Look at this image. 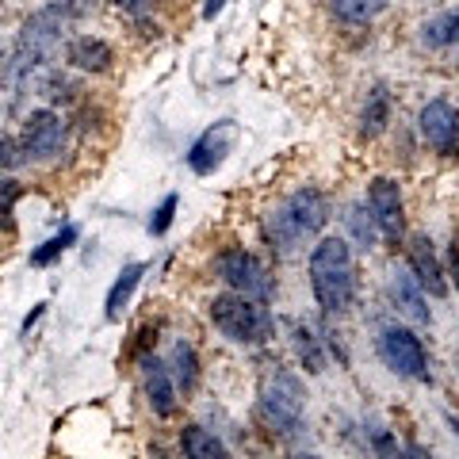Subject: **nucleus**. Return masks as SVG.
<instances>
[{
  "mask_svg": "<svg viewBox=\"0 0 459 459\" xmlns=\"http://www.w3.org/2000/svg\"><path fill=\"white\" fill-rule=\"evenodd\" d=\"M77 238H81V230H77L74 222L62 226L57 234H50L47 241H42V246L31 249V268H50L65 249H74V246H77Z\"/></svg>",
  "mask_w": 459,
  "mask_h": 459,
  "instance_id": "obj_23",
  "label": "nucleus"
},
{
  "mask_svg": "<svg viewBox=\"0 0 459 459\" xmlns=\"http://www.w3.org/2000/svg\"><path fill=\"white\" fill-rule=\"evenodd\" d=\"M418 131L429 150L440 157H459V108L448 100H429L418 111Z\"/></svg>",
  "mask_w": 459,
  "mask_h": 459,
  "instance_id": "obj_10",
  "label": "nucleus"
},
{
  "mask_svg": "<svg viewBox=\"0 0 459 459\" xmlns=\"http://www.w3.org/2000/svg\"><path fill=\"white\" fill-rule=\"evenodd\" d=\"M391 111H394L391 89L386 84H371L360 108V138H379L386 131V123H391Z\"/></svg>",
  "mask_w": 459,
  "mask_h": 459,
  "instance_id": "obj_16",
  "label": "nucleus"
},
{
  "mask_svg": "<svg viewBox=\"0 0 459 459\" xmlns=\"http://www.w3.org/2000/svg\"><path fill=\"white\" fill-rule=\"evenodd\" d=\"M238 138H241V126L234 119H219L192 142L188 153H184V161H188V169L195 177H214V172L226 165V157L234 153Z\"/></svg>",
  "mask_w": 459,
  "mask_h": 459,
  "instance_id": "obj_8",
  "label": "nucleus"
},
{
  "mask_svg": "<svg viewBox=\"0 0 459 459\" xmlns=\"http://www.w3.org/2000/svg\"><path fill=\"white\" fill-rule=\"evenodd\" d=\"M65 146V119L50 108H39L23 119V153L31 161H50Z\"/></svg>",
  "mask_w": 459,
  "mask_h": 459,
  "instance_id": "obj_11",
  "label": "nucleus"
},
{
  "mask_svg": "<svg viewBox=\"0 0 459 459\" xmlns=\"http://www.w3.org/2000/svg\"><path fill=\"white\" fill-rule=\"evenodd\" d=\"M421 42L425 47H437V50L455 47L459 42V8H448V12H440V16H433V20H425L421 23Z\"/></svg>",
  "mask_w": 459,
  "mask_h": 459,
  "instance_id": "obj_22",
  "label": "nucleus"
},
{
  "mask_svg": "<svg viewBox=\"0 0 459 459\" xmlns=\"http://www.w3.org/2000/svg\"><path fill=\"white\" fill-rule=\"evenodd\" d=\"M371 219L379 226V238H386L391 246H398L402 234H406V204H402V188L391 177H376L368 184V199Z\"/></svg>",
  "mask_w": 459,
  "mask_h": 459,
  "instance_id": "obj_9",
  "label": "nucleus"
},
{
  "mask_svg": "<svg viewBox=\"0 0 459 459\" xmlns=\"http://www.w3.org/2000/svg\"><path fill=\"white\" fill-rule=\"evenodd\" d=\"M410 272L421 280V287L433 299H444L448 295V280H444V264H440V256L433 249V238L429 234H418L410 241Z\"/></svg>",
  "mask_w": 459,
  "mask_h": 459,
  "instance_id": "obj_14",
  "label": "nucleus"
},
{
  "mask_svg": "<svg viewBox=\"0 0 459 459\" xmlns=\"http://www.w3.org/2000/svg\"><path fill=\"white\" fill-rule=\"evenodd\" d=\"M42 314H47V303H39V307H35L31 314H27V318H23V325H20V333H23V337L31 333V329H35V322L42 318Z\"/></svg>",
  "mask_w": 459,
  "mask_h": 459,
  "instance_id": "obj_29",
  "label": "nucleus"
},
{
  "mask_svg": "<svg viewBox=\"0 0 459 459\" xmlns=\"http://www.w3.org/2000/svg\"><path fill=\"white\" fill-rule=\"evenodd\" d=\"M391 303L402 318H410L413 325H429L433 322V310H429V291L421 287V280L406 268H394L391 272Z\"/></svg>",
  "mask_w": 459,
  "mask_h": 459,
  "instance_id": "obj_13",
  "label": "nucleus"
},
{
  "mask_svg": "<svg viewBox=\"0 0 459 459\" xmlns=\"http://www.w3.org/2000/svg\"><path fill=\"white\" fill-rule=\"evenodd\" d=\"M146 268H150V264L134 261V264H126L119 276H115L111 291H108V303H104L108 322H119V318H123V310H126V303H131V295L138 291V283H142V276H146Z\"/></svg>",
  "mask_w": 459,
  "mask_h": 459,
  "instance_id": "obj_17",
  "label": "nucleus"
},
{
  "mask_svg": "<svg viewBox=\"0 0 459 459\" xmlns=\"http://www.w3.org/2000/svg\"><path fill=\"white\" fill-rule=\"evenodd\" d=\"M344 226H349V234H352V241L360 249H376L379 226H376V219H371V207L368 204H352L349 211H344Z\"/></svg>",
  "mask_w": 459,
  "mask_h": 459,
  "instance_id": "obj_24",
  "label": "nucleus"
},
{
  "mask_svg": "<svg viewBox=\"0 0 459 459\" xmlns=\"http://www.w3.org/2000/svg\"><path fill=\"white\" fill-rule=\"evenodd\" d=\"M386 4H391V0H329V16L349 23V27H364L376 16H383Z\"/></svg>",
  "mask_w": 459,
  "mask_h": 459,
  "instance_id": "obj_21",
  "label": "nucleus"
},
{
  "mask_svg": "<svg viewBox=\"0 0 459 459\" xmlns=\"http://www.w3.org/2000/svg\"><path fill=\"white\" fill-rule=\"evenodd\" d=\"M180 452L188 459H226V444L211 429L188 425V429H180Z\"/></svg>",
  "mask_w": 459,
  "mask_h": 459,
  "instance_id": "obj_20",
  "label": "nucleus"
},
{
  "mask_svg": "<svg viewBox=\"0 0 459 459\" xmlns=\"http://www.w3.org/2000/svg\"><path fill=\"white\" fill-rule=\"evenodd\" d=\"M376 349H379V360L394 371L398 379H413V383H429V352L421 337L406 325H383L379 337H376Z\"/></svg>",
  "mask_w": 459,
  "mask_h": 459,
  "instance_id": "obj_7",
  "label": "nucleus"
},
{
  "mask_svg": "<svg viewBox=\"0 0 459 459\" xmlns=\"http://www.w3.org/2000/svg\"><path fill=\"white\" fill-rule=\"evenodd\" d=\"M65 62L81 69V74H108L115 62V50L96 35H77V39H69V47H65Z\"/></svg>",
  "mask_w": 459,
  "mask_h": 459,
  "instance_id": "obj_15",
  "label": "nucleus"
},
{
  "mask_svg": "<svg viewBox=\"0 0 459 459\" xmlns=\"http://www.w3.org/2000/svg\"><path fill=\"white\" fill-rule=\"evenodd\" d=\"M325 222H329V199H325L322 188L307 184V188L291 192L276 211L268 214L264 238H268L272 253H276L280 261H287V256H295L307 241L318 238L325 230Z\"/></svg>",
  "mask_w": 459,
  "mask_h": 459,
  "instance_id": "obj_3",
  "label": "nucleus"
},
{
  "mask_svg": "<svg viewBox=\"0 0 459 459\" xmlns=\"http://www.w3.org/2000/svg\"><path fill=\"white\" fill-rule=\"evenodd\" d=\"M211 325L230 341V344H246V349H261L276 337V314L268 310L261 299H249L241 291H226L211 299Z\"/></svg>",
  "mask_w": 459,
  "mask_h": 459,
  "instance_id": "obj_5",
  "label": "nucleus"
},
{
  "mask_svg": "<svg viewBox=\"0 0 459 459\" xmlns=\"http://www.w3.org/2000/svg\"><path fill=\"white\" fill-rule=\"evenodd\" d=\"M226 4H230V0H204V20H214Z\"/></svg>",
  "mask_w": 459,
  "mask_h": 459,
  "instance_id": "obj_30",
  "label": "nucleus"
},
{
  "mask_svg": "<svg viewBox=\"0 0 459 459\" xmlns=\"http://www.w3.org/2000/svg\"><path fill=\"white\" fill-rule=\"evenodd\" d=\"M448 429H452V433L459 437V413H448Z\"/></svg>",
  "mask_w": 459,
  "mask_h": 459,
  "instance_id": "obj_32",
  "label": "nucleus"
},
{
  "mask_svg": "<svg viewBox=\"0 0 459 459\" xmlns=\"http://www.w3.org/2000/svg\"><path fill=\"white\" fill-rule=\"evenodd\" d=\"M142 386H146V402L157 418H172V413H177L180 391H177V379H172V371L161 356H153V352L142 356Z\"/></svg>",
  "mask_w": 459,
  "mask_h": 459,
  "instance_id": "obj_12",
  "label": "nucleus"
},
{
  "mask_svg": "<svg viewBox=\"0 0 459 459\" xmlns=\"http://www.w3.org/2000/svg\"><path fill=\"white\" fill-rule=\"evenodd\" d=\"M8 165H20V157H16V146H12L8 138H0V169H8Z\"/></svg>",
  "mask_w": 459,
  "mask_h": 459,
  "instance_id": "obj_28",
  "label": "nucleus"
},
{
  "mask_svg": "<svg viewBox=\"0 0 459 459\" xmlns=\"http://www.w3.org/2000/svg\"><path fill=\"white\" fill-rule=\"evenodd\" d=\"M177 207H180V195H177V192H169V195L161 199V204L153 207V214H150V226H146L153 238H165L169 230H172V219H177Z\"/></svg>",
  "mask_w": 459,
  "mask_h": 459,
  "instance_id": "obj_26",
  "label": "nucleus"
},
{
  "mask_svg": "<svg viewBox=\"0 0 459 459\" xmlns=\"http://www.w3.org/2000/svg\"><path fill=\"white\" fill-rule=\"evenodd\" d=\"M214 272H219V280L230 287V291L261 299V303H268V299L276 295V280H272L264 261L256 253L241 249V246H230V249H222L219 256H214Z\"/></svg>",
  "mask_w": 459,
  "mask_h": 459,
  "instance_id": "obj_6",
  "label": "nucleus"
},
{
  "mask_svg": "<svg viewBox=\"0 0 459 459\" xmlns=\"http://www.w3.org/2000/svg\"><path fill=\"white\" fill-rule=\"evenodd\" d=\"M111 4L123 8V12H131L134 20H142V16H146V12L153 8V0H111Z\"/></svg>",
  "mask_w": 459,
  "mask_h": 459,
  "instance_id": "obj_27",
  "label": "nucleus"
},
{
  "mask_svg": "<svg viewBox=\"0 0 459 459\" xmlns=\"http://www.w3.org/2000/svg\"><path fill=\"white\" fill-rule=\"evenodd\" d=\"M256 425L264 429L272 440L291 444L307 433V391L303 379L283 364H272L256 391Z\"/></svg>",
  "mask_w": 459,
  "mask_h": 459,
  "instance_id": "obj_2",
  "label": "nucleus"
},
{
  "mask_svg": "<svg viewBox=\"0 0 459 459\" xmlns=\"http://www.w3.org/2000/svg\"><path fill=\"white\" fill-rule=\"evenodd\" d=\"M291 344H295V356H299V364H303L307 376H322V371L329 368L325 349H322V337L314 333L310 325L295 322V325H291Z\"/></svg>",
  "mask_w": 459,
  "mask_h": 459,
  "instance_id": "obj_18",
  "label": "nucleus"
},
{
  "mask_svg": "<svg viewBox=\"0 0 459 459\" xmlns=\"http://www.w3.org/2000/svg\"><path fill=\"white\" fill-rule=\"evenodd\" d=\"M23 199V184L16 177H0V230L16 226V204Z\"/></svg>",
  "mask_w": 459,
  "mask_h": 459,
  "instance_id": "obj_25",
  "label": "nucleus"
},
{
  "mask_svg": "<svg viewBox=\"0 0 459 459\" xmlns=\"http://www.w3.org/2000/svg\"><path fill=\"white\" fill-rule=\"evenodd\" d=\"M89 4L92 0H47L39 12H31V16L23 20L16 47H12L4 69H0V77H4L12 96H20V89L31 81L35 69H42L57 54L69 27L89 16Z\"/></svg>",
  "mask_w": 459,
  "mask_h": 459,
  "instance_id": "obj_1",
  "label": "nucleus"
},
{
  "mask_svg": "<svg viewBox=\"0 0 459 459\" xmlns=\"http://www.w3.org/2000/svg\"><path fill=\"white\" fill-rule=\"evenodd\" d=\"M452 280L459 283V238L452 241Z\"/></svg>",
  "mask_w": 459,
  "mask_h": 459,
  "instance_id": "obj_31",
  "label": "nucleus"
},
{
  "mask_svg": "<svg viewBox=\"0 0 459 459\" xmlns=\"http://www.w3.org/2000/svg\"><path fill=\"white\" fill-rule=\"evenodd\" d=\"M307 276H310V291L314 303L325 318L344 314L356 299V261H352V246L337 234L318 238V246H310V261H307Z\"/></svg>",
  "mask_w": 459,
  "mask_h": 459,
  "instance_id": "obj_4",
  "label": "nucleus"
},
{
  "mask_svg": "<svg viewBox=\"0 0 459 459\" xmlns=\"http://www.w3.org/2000/svg\"><path fill=\"white\" fill-rule=\"evenodd\" d=\"M169 371H172V379H177V391L180 394H192L195 386H199V356L188 341H177L172 344V352H169Z\"/></svg>",
  "mask_w": 459,
  "mask_h": 459,
  "instance_id": "obj_19",
  "label": "nucleus"
}]
</instances>
